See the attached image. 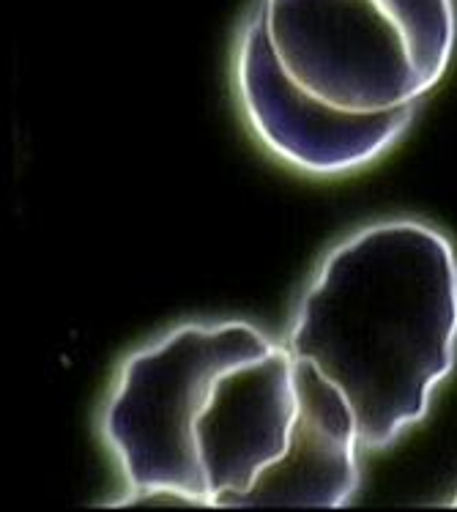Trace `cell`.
I'll return each mask as SVG.
<instances>
[{"mask_svg": "<svg viewBox=\"0 0 457 512\" xmlns=\"http://www.w3.org/2000/svg\"><path fill=\"white\" fill-rule=\"evenodd\" d=\"M102 433L129 499L345 507L359 488L340 389L244 321L178 326L129 356Z\"/></svg>", "mask_w": 457, "mask_h": 512, "instance_id": "6da1fadb", "label": "cell"}, {"mask_svg": "<svg viewBox=\"0 0 457 512\" xmlns=\"http://www.w3.org/2000/svg\"><path fill=\"white\" fill-rule=\"evenodd\" d=\"M288 348L340 389L362 450L395 444L455 367L452 241L416 220L356 230L312 277Z\"/></svg>", "mask_w": 457, "mask_h": 512, "instance_id": "7a4b0ae2", "label": "cell"}, {"mask_svg": "<svg viewBox=\"0 0 457 512\" xmlns=\"http://www.w3.org/2000/svg\"><path fill=\"white\" fill-rule=\"evenodd\" d=\"M258 9L282 72L340 113L419 107L455 50L452 0H260Z\"/></svg>", "mask_w": 457, "mask_h": 512, "instance_id": "3957f363", "label": "cell"}, {"mask_svg": "<svg viewBox=\"0 0 457 512\" xmlns=\"http://www.w3.org/2000/svg\"><path fill=\"white\" fill-rule=\"evenodd\" d=\"M236 88L260 143L312 176H343L384 157L416 115V107L384 115L340 113L304 94L271 53L260 9L241 33Z\"/></svg>", "mask_w": 457, "mask_h": 512, "instance_id": "277c9868", "label": "cell"}, {"mask_svg": "<svg viewBox=\"0 0 457 512\" xmlns=\"http://www.w3.org/2000/svg\"><path fill=\"white\" fill-rule=\"evenodd\" d=\"M455 507H457V499H455Z\"/></svg>", "mask_w": 457, "mask_h": 512, "instance_id": "5b68a950", "label": "cell"}]
</instances>
